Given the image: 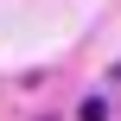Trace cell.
Instances as JSON below:
<instances>
[{"mask_svg":"<svg viewBox=\"0 0 121 121\" xmlns=\"http://www.w3.org/2000/svg\"><path fill=\"white\" fill-rule=\"evenodd\" d=\"M83 121H108V102H102V96H89V102H83Z\"/></svg>","mask_w":121,"mask_h":121,"instance_id":"obj_1","label":"cell"}]
</instances>
